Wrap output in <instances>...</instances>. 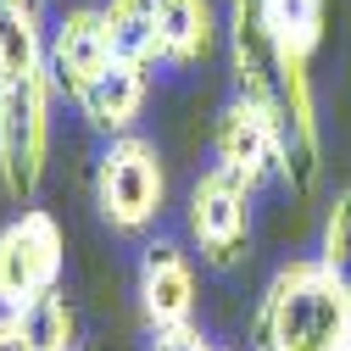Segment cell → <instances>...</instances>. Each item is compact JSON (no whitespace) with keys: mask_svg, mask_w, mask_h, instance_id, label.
I'll use <instances>...</instances> for the list:
<instances>
[{"mask_svg":"<svg viewBox=\"0 0 351 351\" xmlns=\"http://www.w3.org/2000/svg\"><path fill=\"white\" fill-rule=\"evenodd\" d=\"M212 151H217V167L234 173L240 184H268V179H285V145L274 134V123L251 112L245 101H229L223 117L212 128Z\"/></svg>","mask_w":351,"mask_h":351,"instance_id":"obj_9","label":"cell"},{"mask_svg":"<svg viewBox=\"0 0 351 351\" xmlns=\"http://www.w3.org/2000/svg\"><path fill=\"white\" fill-rule=\"evenodd\" d=\"M51 67H45V39L23 45L0 67V184L12 201H34L51 156Z\"/></svg>","mask_w":351,"mask_h":351,"instance_id":"obj_3","label":"cell"},{"mask_svg":"<svg viewBox=\"0 0 351 351\" xmlns=\"http://www.w3.org/2000/svg\"><path fill=\"white\" fill-rule=\"evenodd\" d=\"M140 318L151 335L195 324V262L184 245L151 240L140 256Z\"/></svg>","mask_w":351,"mask_h":351,"instance_id":"obj_8","label":"cell"},{"mask_svg":"<svg viewBox=\"0 0 351 351\" xmlns=\"http://www.w3.org/2000/svg\"><path fill=\"white\" fill-rule=\"evenodd\" d=\"M67 234L45 206H23L0 229V313H28L62 285Z\"/></svg>","mask_w":351,"mask_h":351,"instance_id":"obj_5","label":"cell"},{"mask_svg":"<svg viewBox=\"0 0 351 351\" xmlns=\"http://www.w3.org/2000/svg\"><path fill=\"white\" fill-rule=\"evenodd\" d=\"M190 234L212 268H234L251 245V184L212 167L190 190Z\"/></svg>","mask_w":351,"mask_h":351,"instance_id":"obj_6","label":"cell"},{"mask_svg":"<svg viewBox=\"0 0 351 351\" xmlns=\"http://www.w3.org/2000/svg\"><path fill=\"white\" fill-rule=\"evenodd\" d=\"M318 262L351 290V184L335 190L329 212H324V234H318Z\"/></svg>","mask_w":351,"mask_h":351,"instance_id":"obj_15","label":"cell"},{"mask_svg":"<svg viewBox=\"0 0 351 351\" xmlns=\"http://www.w3.org/2000/svg\"><path fill=\"white\" fill-rule=\"evenodd\" d=\"M256 17L285 62L313 67V56L324 45V0H256Z\"/></svg>","mask_w":351,"mask_h":351,"instance_id":"obj_12","label":"cell"},{"mask_svg":"<svg viewBox=\"0 0 351 351\" xmlns=\"http://www.w3.org/2000/svg\"><path fill=\"white\" fill-rule=\"evenodd\" d=\"M351 340V290L318 256H295L256 295L245 324L251 351H340Z\"/></svg>","mask_w":351,"mask_h":351,"instance_id":"obj_2","label":"cell"},{"mask_svg":"<svg viewBox=\"0 0 351 351\" xmlns=\"http://www.w3.org/2000/svg\"><path fill=\"white\" fill-rule=\"evenodd\" d=\"M0 351H34V335H28L23 313H0Z\"/></svg>","mask_w":351,"mask_h":351,"instance_id":"obj_18","label":"cell"},{"mask_svg":"<svg viewBox=\"0 0 351 351\" xmlns=\"http://www.w3.org/2000/svg\"><path fill=\"white\" fill-rule=\"evenodd\" d=\"M28 335H34V351H78V313L62 290H51L45 301H34L23 313Z\"/></svg>","mask_w":351,"mask_h":351,"instance_id":"obj_14","label":"cell"},{"mask_svg":"<svg viewBox=\"0 0 351 351\" xmlns=\"http://www.w3.org/2000/svg\"><path fill=\"white\" fill-rule=\"evenodd\" d=\"M217 351H223V346H217Z\"/></svg>","mask_w":351,"mask_h":351,"instance_id":"obj_20","label":"cell"},{"mask_svg":"<svg viewBox=\"0 0 351 351\" xmlns=\"http://www.w3.org/2000/svg\"><path fill=\"white\" fill-rule=\"evenodd\" d=\"M151 6H156V39L167 67H201L217 51L212 0H151Z\"/></svg>","mask_w":351,"mask_h":351,"instance_id":"obj_11","label":"cell"},{"mask_svg":"<svg viewBox=\"0 0 351 351\" xmlns=\"http://www.w3.org/2000/svg\"><path fill=\"white\" fill-rule=\"evenodd\" d=\"M340 351H351V340H346V346H340Z\"/></svg>","mask_w":351,"mask_h":351,"instance_id":"obj_19","label":"cell"},{"mask_svg":"<svg viewBox=\"0 0 351 351\" xmlns=\"http://www.w3.org/2000/svg\"><path fill=\"white\" fill-rule=\"evenodd\" d=\"M162 201H167V173H162L156 145L140 140V134L106 140V151L95 162V212H101V223L117 229V234H140L162 217Z\"/></svg>","mask_w":351,"mask_h":351,"instance_id":"obj_4","label":"cell"},{"mask_svg":"<svg viewBox=\"0 0 351 351\" xmlns=\"http://www.w3.org/2000/svg\"><path fill=\"white\" fill-rule=\"evenodd\" d=\"M229 73H234V101L262 112L285 145V184L295 195H313L324 173V140H318V95H313V67H295L279 56L256 17V0H229Z\"/></svg>","mask_w":351,"mask_h":351,"instance_id":"obj_1","label":"cell"},{"mask_svg":"<svg viewBox=\"0 0 351 351\" xmlns=\"http://www.w3.org/2000/svg\"><path fill=\"white\" fill-rule=\"evenodd\" d=\"M145 95H151L145 67L112 62V67L90 84V90L78 95V112H84V123H90L95 134L123 140V134H134V123H140V112H145Z\"/></svg>","mask_w":351,"mask_h":351,"instance_id":"obj_10","label":"cell"},{"mask_svg":"<svg viewBox=\"0 0 351 351\" xmlns=\"http://www.w3.org/2000/svg\"><path fill=\"white\" fill-rule=\"evenodd\" d=\"M101 28H106V45H112L117 62H134L145 73L162 62L156 6H151V0H106V6H101Z\"/></svg>","mask_w":351,"mask_h":351,"instance_id":"obj_13","label":"cell"},{"mask_svg":"<svg viewBox=\"0 0 351 351\" xmlns=\"http://www.w3.org/2000/svg\"><path fill=\"white\" fill-rule=\"evenodd\" d=\"M34 39H45L39 34V0H0V67Z\"/></svg>","mask_w":351,"mask_h":351,"instance_id":"obj_16","label":"cell"},{"mask_svg":"<svg viewBox=\"0 0 351 351\" xmlns=\"http://www.w3.org/2000/svg\"><path fill=\"white\" fill-rule=\"evenodd\" d=\"M112 45H106V28H101V6H73L56 17V28L45 34V67L56 95H84L90 84L112 67Z\"/></svg>","mask_w":351,"mask_h":351,"instance_id":"obj_7","label":"cell"},{"mask_svg":"<svg viewBox=\"0 0 351 351\" xmlns=\"http://www.w3.org/2000/svg\"><path fill=\"white\" fill-rule=\"evenodd\" d=\"M151 351H217L195 324H184V329H167V335H151Z\"/></svg>","mask_w":351,"mask_h":351,"instance_id":"obj_17","label":"cell"}]
</instances>
